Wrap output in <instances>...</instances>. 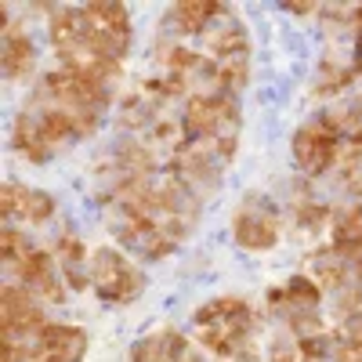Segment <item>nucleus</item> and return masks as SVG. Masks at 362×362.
Instances as JSON below:
<instances>
[{
  "label": "nucleus",
  "mask_w": 362,
  "mask_h": 362,
  "mask_svg": "<svg viewBox=\"0 0 362 362\" xmlns=\"http://www.w3.org/2000/svg\"><path fill=\"white\" fill-rule=\"evenodd\" d=\"M322 221H326V206L322 203H300L297 206V225L300 228H312L315 232Z\"/></svg>",
  "instance_id": "obj_10"
},
{
  "label": "nucleus",
  "mask_w": 362,
  "mask_h": 362,
  "mask_svg": "<svg viewBox=\"0 0 362 362\" xmlns=\"http://www.w3.org/2000/svg\"><path fill=\"white\" fill-rule=\"evenodd\" d=\"M54 214V196L44 189H29V185H4V221L11 225L15 218L29 221V225H44Z\"/></svg>",
  "instance_id": "obj_4"
},
{
  "label": "nucleus",
  "mask_w": 362,
  "mask_h": 362,
  "mask_svg": "<svg viewBox=\"0 0 362 362\" xmlns=\"http://www.w3.org/2000/svg\"><path fill=\"white\" fill-rule=\"evenodd\" d=\"M283 293H286V300H290V308H297V312H312L319 300H322V290H319L315 279H308V276H293Z\"/></svg>",
  "instance_id": "obj_8"
},
{
  "label": "nucleus",
  "mask_w": 362,
  "mask_h": 362,
  "mask_svg": "<svg viewBox=\"0 0 362 362\" xmlns=\"http://www.w3.org/2000/svg\"><path fill=\"white\" fill-rule=\"evenodd\" d=\"M90 286L109 305H131L145 290V276L116 247H98L90 254Z\"/></svg>",
  "instance_id": "obj_1"
},
{
  "label": "nucleus",
  "mask_w": 362,
  "mask_h": 362,
  "mask_svg": "<svg viewBox=\"0 0 362 362\" xmlns=\"http://www.w3.org/2000/svg\"><path fill=\"white\" fill-rule=\"evenodd\" d=\"M337 141L341 138L329 127H322V124L300 127L297 138H293V156H297V163L305 167L308 174H322V170L334 167V160H337Z\"/></svg>",
  "instance_id": "obj_3"
},
{
  "label": "nucleus",
  "mask_w": 362,
  "mask_h": 362,
  "mask_svg": "<svg viewBox=\"0 0 362 362\" xmlns=\"http://www.w3.org/2000/svg\"><path fill=\"white\" fill-rule=\"evenodd\" d=\"M40 341H44V355H54L58 362H83V355H87V334L80 326L47 322Z\"/></svg>",
  "instance_id": "obj_5"
},
{
  "label": "nucleus",
  "mask_w": 362,
  "mask_h": 362,
  "mask_svg": "<svg viewBox=\"0 0 362 362\" xmlns=\"http://www.w3.org/2000/svg\"><path fill=\"white\" fill-rule=\"evenodd\" d=\"M54 257L62 261V264H83L87 250H83V243H80V239H73V235H62V239L54 243Z\"/></svg>",
  "instance_id": "obj_9"
},
{
  "label": "nucleus",
  "mask_w": 362,
  "mask_h": 362,
  "mask_svg": "<svg viewBox=\"0 0 362 362\" xmlns=\"http://www.w3.org/2000/svg\"><path fill=\"white\" fill-rule=\"evenodd\" d=\"M218 15H225V8L210 4V0H199V4H174L163 15V29H170V33H199V29Z\"/></svg>",
  "instance_id": "obj_6"
},
{
  "label": "nucleus",
  "mask_w": 362,
  "mask_h": 362,
  "mask_svg": "<svg viewBox=\"0 0 362 362\" xmlns=\"http://www.w3.org/2000/svg\"><path fill=\"white\" fill-rule=\"evenodd\" d=\"M235 243L247 250H272L279 243V228H276V214L264 199H247V206L235 214L232 221Z\"/></svg>",
  "instance_id": "obj_2"
},
{
  "label": "nucleus",
  "mask_w": 362,
  "mask_h": 362,
  "mask_svg": "<svg viewBox=\"0 0 362 362\" xmlns=\"http://www.w3.org/2000/svg\"><path fill=\"white\" fill-rule=\"evenodd\" d=\"M33 62H37V51H33L29 33L8 29L4 33V76L8 80H25L29 73H33Z\"/></svg>",
  "instance_id": "obj_7"
}]
</instances>
